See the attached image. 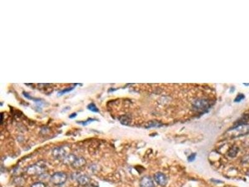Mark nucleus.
Returning a JSON list of instances; mask_svg holds the SVG:
<instances>
[{
    "label": "nucleus",
    "mask_w": 249,
    "mask_h": 187,
    "mask_svg": "<svg viewBox=\"0 0 249 187\" xmlns=\"http://www.w3.org/2000/svg\"><path fill=\"white\" fill-rule=\"evenodd\" d=\"M74 116H75V117L76 116V113H73V114H72V116H70V118H74V117H73Z\"/></svg>",
    "instance_id": "nucleus-16"
},
{
    "label": "nucleus",
    "mask_w": 249,
    "mask_h": 187,
    "mask_svg": "<svg viewBox=\"0 0 249 187\" xmlns=\"http://www.w3.org/2000/svg\"><path fill=\"white\" fill-rule=\"evenodd\" d=\"M67 175L64 172H56L50 176V182L54 185L59 186L64 184L67 180Z\"/></svg>",
    "instance_id": "nucleus-2"
},
{
    "label": "nucleus",
    "mask_w": 249,
    "mask_h": 187,
    "mask_svg": "<svg viewBox=\"0 0 249 187\" xmlns=\"http://www.w3.org/2000/svg\"><path fill=\"white\" fill-rule=\"evenodd\" d=\"M120 122H121V123L122 124L126 125V126H128V125H129V124L130 123L131 120H130V119L128 117H127V116H123V117H121V119H120Z\"/></svg>",
    "instance_id": "nucleus-10"
},
{
    "label": "nucleus",
    "mask_w": 249,
    "mask_h": 187,
    "mask_svg": "<svg viewBox=\"0 0 249 187\" xmlns=\"http://www.w3.org/2000/svg\"><path fill=\"white\" fill-rule=\"evenodd\" d=\"M238 150H239V149H238V147L235 146V145H234V146L232 147L230 149V150H229V152H228V156H229V157H232V158L235 157L237 156V153H238Z\"/></svg>",
    "instance_id": "nucleus-9"
},
{
    "label": "nucleus",
    "mask_w": 249,
    "mask_h": 187,
    "mask_svg": "<svg viewBox=\"0 0 249 187\" xmlns=\"http://www.w3.org/2000/svg\"><path fill=\"white\" fill-rule=\"evenodd\" d=\"M76 180L77 183L83 186L89 185L91 182L90 178L87 175H80L77 176Z\"/></svg>",
    "instance_id": "nucleus-6"
},
{
    "label": "nucleus",
    "mask_w": 249,
    "mask_h": 187,
    "mask_svg": "<svg viewBox=\"0 0 249 187\" xmlns=\"http://www.w3.org/2000/svg\"><path fill=\"white\" fill-rule=\"evenodd\" d=\"M52 155L55 159L62 160H63L67 155V151L63 147H56L52 152Z\"/></svg>",
    "instance_id": "nucleus-4"
},
{
    "label": "nucleus",
    "mask_w": 249,
    "mask_h": 187,
    "mask_svg": "<svg viewBox=\"0 0 249 187\" xmlns=\"http://www.w3.org/2000/svg\"><path fill=\"white\" fill-rule=\"evenodd\" d=\"M74 89V87H70V88H68V89H66V90H62V91H61L59 94V95H62V94H66V93H67L68 92H70V91H71L72 90H73Z\"/></svg>",
    "instance_id": "nucleus-14"
},
{
    "label": "nucleus",
    "mask_w": 249,
    "mask_h": 187,
    "mask_svg": "<svg viewBox=\"0 0 249 187\" xmlns=\"http://www.w3.org/2000/svg\"><path fill=\"white\" fill-rule=\"evenodd\" d=\"M86 163V160L84 157H77L74 163L72 164V167L75 169H79L85 167Z\"/></svg>",
    "instance_id": "nucleus-7"
},
{
    "label": "nucleus",
    "mask_w": 249,
    "mask_h": 187,
    "mask_svg": "<svg viewBox=\"0 0 249 187\" xmlns=\"http://www.w3.org/2000/svg\"><path fill=\"white\" fill-rule=\"evenodd\" d=\"M47 170V167L46 163L40 161L33 165H31L27 168L26 172L30 176L42 175L46 173Z\"/></svg>",
    "instance_id": "nucleus-1"
},
{
    "label": "nucleus",
    "mask_w": 249,
    "mask_h": 187,
    "mask_svg": "<svg viewBox=\"0 0 249 187\" xmlns=\"http://www.w3.org/2000/svg\"><path fill=\"white\" fill-rule=\"evenodd\" d=\"M246 175H247V176H249V169L247 171V173H246Z\"/></svg>",
    "instance_id": "nucleus-17"
},
{
    "label": "nucleus",
    "mask_w": 249,
    "mask_h": 187,
    "mask_svg": "<svg viewBox=\"0 0 249 187\" xmlns=\"http://www.w3.org/2000/svg\"><path fill=\"white\" fill-rule=\"evenodd\" d=\"M244 96L243 95L240 94L239 96H238L237 97V98H236V99L235 100V101H237V102H240L241 100H242V99H244Z\"/></svg>",
    "instance_id": "nucleus-15"
},
{
    "label": "nucleus",
    "mask_w": 249,
    "mask_h": 187,
    "mask_svg": "<svg viewBox=\"0 0 249 187\" xmlns=\"http://www.w3.org/2000/svg\"><path fill=\"white\" fill-rule=\"evenodd\" d=\"M154 180L158 185L162 187H164L168 184V177L164 173L162 172H157L154 175Z\"/></svg>",
    "instance_id": "nucleus-3"
},
{
    "label": "nucleus",
    "mask_w": 249,
    "mask_h": 187,
    "mask_svg": "<svg viewBox=\"0 0 249 187\" xmlns=\"http://www.w3.org/2000/svg\"><path fill=\"white\" fill-rule=\"evenodd\" d=\"M88 109L90 110V111L93 112H99V109H97L96 106L95 104H93V103H92L88 106Z\"/></svg>",
    "instance_id": "nucleus-11"
},
{
    "label": "nucleus",
    "mask_w": 249,
    "mask_h": 187,
    "mask_svg": "<svg viewBox=\"0 0 249 187\" xmlns=\"http://www.w3.org/2000/svg\"><path fill=\"white\" fill-rule=\"evenodd\" d=\"M77 157L74 154H67L66 156V157L62 160V162L66 165L72 166V164L74 163V162L77 159Z\"/></svg>",
    "instance_id": "nucleus-8"
},
{
    "label": "nucleus",
    "mask_w": 249,
    "mask_h": 187,
    "mask_svg": "<svg viewBox=\"0 0 249 187\" xmlns=\"http://www.w3.org/2000/svg\"><path fill=\"white\" fill-rule=\"evenodd\" d=\"M196 153H191L189 157H188V160L189 162H193L195 159H196Z\"/></svg>",
    "instance_id": "nucleus-13"
},
{
    "label": "nucleus",
    "mask_w": 249,
    "mask_h": 187,
    "mask_svg": "<svg viewBox=\"0 0 249 187\" xmlns=\"http://www.w3.org/2000/svg\"><path fill=\"white\" fill-rule=\"evenodd\" d=\"M140 187H155L154 183L150 176H144L140 182Z\"/></svg>",
    "instance_id": "nucleus-5"
},
{
    "label": "nucleus",
    "mask_w": 249,
    "mask_h": 187,
    "mask_svg": "<svg viewBox=\"0 0 249 187\" xmlns=\"http://www.w3.org/2000/svg\"><path fill=\"white\" fill-rule=\"evenodd\" d=\"M31 187H46V185L43 182H36L33 183L32 185H31Z\"/></svg>",
    "instance_id": "nucleus-12"
}]
</instances>
